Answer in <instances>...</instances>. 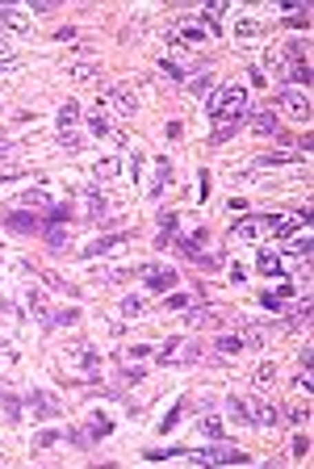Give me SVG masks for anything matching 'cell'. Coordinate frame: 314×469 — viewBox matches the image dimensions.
<instances>
[{
  "mask_svg": "<svg viewBox=\"0 0 314 469\" xmlns=\"http://www.w3.org/2000/svg\"><path fill=\"white\" fill-rule=\"evenodd\" d=\"M38 448H50V444H59V432H38V440H34Z\"/></svg>",
  "mask_w": 314,
  "mask_h": 469,
  "instance_id": "obj_44",
  "label": "cell"
},
{
  "mask_svg": "<svg viewBox=\"0 0 314 469\" xmlns=\"http://www.w3.org/2000/svg\"><path fill=\"white\" fill-rule=\"evenodd\" d=\"M176 419H180V406H172V410H168V415H164V424H160V432H164V436H168V432H172V428H176Z\"/></svg>",
  "mask_w": 314,
  "mask_h": 469,
  "instance_id": "obj_42",
  "label": "cell"
},
{
  "mask_svg": "<svg viewBox=\"0 0 314 469\" xmlns=\"http://www.w3.org/2000/svg\"><path fill=\"white\" fill-rule=\"evenodd\" d=\"M193 331L197 327H205V331H214V327H222V315H218V310H189V319H185Z\"/></svg>",
  "mask_w": 314,
  "mask_h": 469,
  "instance_id": "obj_20",
  "label": "cell"
},
{
  "mask_svg": "<svg viewBox=\"0 0 314 469\" xmlns=\"http://www.w3.org/2000/svg\"><path fill=\"white\" fill-rule=\"evenodd\" d=\"M105 96H109V101H114V110H118V114H126V118H130V114L138 110V101H134V92H130V88H122V84H114V88H105Z\"/></svg>",
  "mask_w": 314,
  "mask_h": 469,
  "instance_id": "obj_17",
  "label": "cell"
},
{
  "mask_svg": "<svg viewBox=\"0 0 314 469\" xmlns=\"http://www.w3.org/2000/svg\"><path fill=\"white\" fill-rule=\"evenodd\" d=\"M281 72H285L293 84H302V88L310 84V67H306V55H297V42L285 46V67H281Z\"/></svg>",
  "mask_w": 314,
  "mask_h": 469,
  "instance_id": "obj_11",
  "label": "cell"
},
{
  "mask_svg": "<svg viewBox=\"0 0 314 469\" xmlns=\"http://www.w3.org/2000/svg\"><path fill=\"white\" fill-rule=\"evenodd\" d=\"M239 348H243L239 335H218V352H239Z\"/></svg>",
  "mask_w": 314,
  "mask_h": 469,
  "instance_id": "obj_38",
  "label": "cell"
},
{
  "mask_svg": "<svg viewBox=\"0 0 314 469\" xmlns=\"http://www.w3.org/2000/svg\"><path fill=\"white\" fill-rule=\"evenodd\" d=\"M92 176H96V180H109V176H118V160H114V155H105V160H96Z\"/></svg>",
  "mask_w": 314,
  "mask_h": 469,
  "instance_id": "obj_31",
  "label": "cell"
},
{
  "mask_svg": "<svg viewBox=\"0 0 314 469\" xmlns=\"http://www.w3.org/2000/svg\"><path fill=\"white\" fill-rule=\"evenodd\" d=\"M5 151H9V138H5V134H0V155H5Z\"/></svg>",
  "mask_w": 314,
  "mask_h": 469,
  "instance_id": "obj_47",
  "label": "cell"
},
{
  "mask_svg": "<svg viewBox=\"0 0 314 469\" xmlns=\"http://www.w3.org/2000/svg\"><path fill=\"white\" fill-rule=\"evenodd\" d=\"M80 323V310H59V315H50L42 327H76Z\"/></svg>",
  "mask_w": 314,
  "mask_h": 469,
  "instance_id": "obj_29",
  "label": "cell"
},
{
  "mask_svg": "<svg viewBox=\"0 0 314 469\" xmlns=\"http://www.w3.org/2000/svg\"><path fill=\"white\" fill-rule=\"evenodd\" d=\"M239 402H243L247 424H255V428H273V424H277V406H273V402H264L260 394H247V398H239Z\"/></svg>",
  "mask_w": 314,
  "mask_h": 469,
  "instance_id": "obj_7",
  "label": "cell"
},
{
  "mask_svg": "<svg viewBox=\"0 0 314 469\" xmlns=\"http://www.w3.org/2000/svg\"><path fill=\"white\" fill-rule=\"evenodd\" d=\"M189 302H193L189 293H172V298H168V310H189Z\"/></svg>",
  "mask_w": 314,
  "mask_h": 469,
  "instance_id": "obj_43",
  "label": "cell"
},
{
  "mask_svg": "<svg viewBox=\"0 0 314 469\" xmlns=\"http://www.w3.org/2000/svg\"><path fill=\"white\" fill-rule=\"evenodd\" d=\"M17 319V310L13 306H5V302H0V323H13Z\"/></svg>",
  "mask_w": 314,
  "mask_h": 469,
  "instance_id": "obj_46",
  "label": "cell"
},
{
  "mask_svg": "<svg viewBox=\"0 0 314 469\" xmlns=\"http://www.w3.org/2000/svg\"><path fill=\"white\" fill-rule=\"evenodd\" d=\"M189 461L197 465H247L251 457L243 448H231V444H214V448H197V452H185Z\"/></svg>",
  "mask_w": 314,
  "mask_h": 469,
  "instance_id": "obj_5",
  "label": "cell"
},
{
  "mask_svg": "<svg viewBox=\"0 0 314 469\" xmlns=\"http://www.w3.org/2000/svg\"><path fill=\"white\" fill-rule=\"evenodd\" d=\"M285 298H293V289H289V285H285L281 293H269V289H264V293H260V306H264V310H281V306H285Z\"/></svg>",
  "mask_w": 314,
  "mask_h": 469,
  "instance_id": "obj_28",
  "label": "cell"
},
{
  "mask_svg": "<svg viewBox=\"0 0 314 469\" xmlns=\"http://www.w3.org/2000/svg\"><path fill=\"white\" fill-rule=\"evenodd\" d=\"M160 72H164L168 80H189V76H185V67H180V63H172V59H164V63H160Z\"/></svg>",
  "mask_w": 314,
  "mask_h": 469,
  "instance_id": "obj_35",
  "label": "cell"
},
{
  "mask_svg": "<svg viewBox=\"0 0 314 469\" xmlns=\"http://www.w3.org/2000/svg\"><path fill=\"white\" fill-rule=\"evenodd\" d=\"M247 126H251V134H277V114L255 110V114H247Z\"/></svg>",
  "mask_w": 314,
  "mask_h": 469,
  "instance_id": "obj_18",
  "label": "cell"
},
{
  "mask_svg": "<svg viewBox=\"0 0 314 469\" xmlns=\"http://www.w3.org/2000/svg\"><path fill=\"white\" fill-rule=\"evenodd\" d=\"M0 25L5 30H17V34H30V13H21V9H0Z\"/></svg>",
  "mask_w": 314,
  "mask_h": 469,
  "instance_id": "obj_21",
  "label": "cell"
},
{
  "mask_svg": "<svg viewBox=\"0 0 314 469\" xmlns=\"http://www.w3.org/2000/svg\"><path fill=\"white\" fill-rule=\"evenodd\" d=\"M88 134H114V126H109V114H105V110H96V114L88 118Z\"/></svg>",
  "mask_w": 314,
  "mask_h": 469,
  "instance_id": "obj_30",
  "label": "cell"
},
{
  "mask_svg": "<svg viewBox=\"0 0 314 469\" xmlns=\"http://www.w3.org/2000/svg\"><path fill=\"white\" fill-rule=\"evenodd\" d=\"M0 402H5V415H9V419H17V415H21V406H17L13 394H0Z\"/></svg>",
  "mask_w": 314,
  "mask_h": 469,
  "instance_id": "obj_41",
  "label": "cell"
},
{
  "mask_svg": "<svg viewBox=\"0 0 314 469\" xmlns=\"http://www.w3.org/2000/svg\"><path fill=\"white\" fill-rule=\"evenodd\" d=\"M193 360H201V344L189 340V335L168 340V344L160 348V364H193Z\"/></svg>",
  "mask_w": 314,
  "mask_h": 469,
  "instance_id": "obj_6",
  "label": "cell"
},
{
  "mask_svg": "<svg viewBox=\"0 0 314 469\" xmlns=\"http://www.w3.org/2000/svg\"><path fill=\"white\" fill-rule=\"evenodd\" d=\"M197 428L205 432V436H214V440H222V419L214 415V406H201V419H197Z\"/></svg>",
  "mask_w": 314,
  "mask_h": 469,
  "instance_id": "obj_22",
  "label": "cell"
},
{
  "mask_svg": "<svg viewBox=\"0 0 314 469\" xmlns=\"http://www.w3.org/2000/svg\"><path fill=\"white\" fill-rule=\"evenodd\" d=\"M143 356H151V348H147V344H134V348H122V360H143Z\"/></svg>",
  "mask_w": 314,
  "mask_h": 469,
  "instance_id": "obj_39",
  "label": "cell"
},
{
  "mask_svg": "<svg viewBox=\"0 0 314 469\" xmlns=\"http://www.w3.org/2000/svg\"><path fill=\"white\" fill-rule=\"evenodd\" d=\"M59 143H63V147H67V151H76V147H80V143H84V138H80V134H76V130H67V134H59Z\"/></svg>",
  "mask_w": 314,
  "mask_h": 469,
  "instance_id": "obj_45",
  "label": "cell"
},
{
  "mask_svg": "<svg viewBox=\"0 0 314 469\" xmlns=\"http://www.w3.org/2000/svg\"><path fill=\"white\" fill-rule=\"evenodd\" d=\"M80 214L88 218V222H96V218H105V214H109V197H105V193H96V189H84L80 193Z\"/></svg>",
  "mask_w": 314,
  "mask_h": 469,
  "instance_id": "obj_13",
  "label": "cell"
},
{
  "mask_svg": "<svg viewBox=\"0 0 314 469\" xmlns=\"http://www.w3.org/2000/svg\"><path fill=\"white\" fill-rule=\"evenodd\" d=\"M273 227H277V214H251V218H239L231 235H235V239H247V243H255L260 235H269Z\"/></svg>",
  "mask_w": 314,
  "mask_h": 469,
  "instance_id": "obj_8",
  "label": "cell"
},
{
  "mask_svg": "<svg viewBox=\"0 0 314 469\" xmlns=\"http://www.w3.org/2000/svg\"><path fill=\"white\" fill-rule=\"evenodd\" d=\"M59 377L67 386H88L101 377V356L88 348V344H67L59 352Z\"/></svg>",
  "mask_w": 314,
  "mask_h": 469,
  "instance_id": "obj_2",
  "label": "cell"
},
{
  "mask_svg": "<svg viewBox=\"0 0 314 469\" xmlns=\"http://www.w3.org/2000/svg\"><path fill=\"white\" fill-rule=\"evenodd\" d=\"M138 277L151 285V289H172L176 285V269H155V264H143Z\"/></svg>",
  "mask_w": 314,
  "mask_h": 469,
  "instance_id": "obj_16",
  "label": "cell"
},
{
  "mask_svg": "<svg viewBox=\"0 0 314 469\" xmlns=\"http://www.w3.org/2000/svg\"><path fill=\"white\" fill-rule=\"evenodd\" d=\"M122 315H134V319H138V315H143V298H134V293L122 298Z\"/></svg>",
  "mask_w": 314,
  "mask_h": 469,
  "instance_id": "obj_36",
  "label": "cell"
},
{
  "mask_svg": "<svg viewBox=\"0 0 314 469\" xmlns=\"http://www.w3.org/2000/svg\"><path fill=\"white\" fill-rule=\"evenodd\" d=\"M80 126V105H76V101H67V105L59 110V130L67 134V130H76Z\"/></svg>",
  "mask_w": 314,
  "mask_h": 469,
  "instance_id": "obj_24",
  "label": "cell"
},
{
  "mask_svg": "<svg viewBox=\"0 0 314 469\" xmlns=\"http://www.w3.org/2000/svg\"><path fill=\"white\" fill-rule=\"evenodd\" d=\"M189 92H193V96H209V92H214V76H209V72L193 76V80H189Z\"/></svg>",
  "mask_w": 314,
  "mask_h": 469,
  "instance_id": "obj_27",
  "label": "cell"
},
{
  "mask_svg": "<svg viewBox=\"0 0 314 469\" xmlns=\"http://www.w3.org/2000/svg\"><path fill=\"white\" fill-rule=\"evenodd\" d=\"M289 251L302 256V260H310V235H306V231H302V235H289Z\"/></svg>",
  "mask_w": 314,
  "mask_h": 469,
  "instance_id": "obj_32",
  "label": "cell"
},
{
  "mask_svg": "<svg viewBox=\"0 0 314 469\" xmlns=\"http://www.w3.org/2000/svg\"><path fill=\"white\" fill-rule=\"evenodd\" d=\"M289 160H293L289 151H277V155H269V160H260L255 168H277V164H289Z\"/></svg>",
  "mask_w": 314,
  "mask_h": 469,
  "instance_id": "obj_37",
  "label": "cell"
},
{
  "mask_svg": "<svg viewBox=\"0 0 314 469\" xmlns=\"http://www.w3.org/2000/svg\"><path fill=\"white\" fill-rule=\"evenodd\" d=\"M13 205H17V210H30V214H46L50 205H55V197H50V189H46V185H38V189L21 193V197H17Z\"/></svg>",
  "mask_w": 314,
  "mask_h": 469,
  "instance_id": "obj_10",
  "label": "cell"
},
{
  "mask_svg": "<svg viewBox=\"0 0 314 469\" xmlns=\"http://www.w3.org/2000/svg\"><path fill=\"white\" fill-rule=\"evenodd\" d=\"M180 247H185V256L197 260L201 269L218 264V247H214V239H209V231H189V239H180Z\"/></svg>",
  "mask_w": 314,
  "mask_h": 469,
  "instance_id": "obj_3",
  "label": "cell"
},
{
  "mask_svg": "<svg viewBox=\"0 0 314 469\" xmlns=\"http://www.w3.org/2000/svg\"><path fill=\"white\" fill-rule=\"evenodd\" d=\"M205 114H209V122H214V143H227L243 122H247V88H239V84H218L214 92H209V101H205Z\"/></svg>",
  "mask_w": 314,
  "mask_h": 469,
  "instance_id": "obj_1",
  "label": "cell"
},
{
  "mask_svg": "<svg viewBox=\"0 0 314 469\" xmlns=\"http://www.w3.org/2000/svg\"><path fill=\"white\" fill-rule=\"evenodd\" d=\"M172 180V164L168 160H155V185H151V197H160V189Z\"/></svg>",
  "mask_w": 314,
  "mask_h": 469,
  "instance_id": "obj_26",
  "label": "cell"
},
{
  "mask_svg": "<svg viewBox=\"0 0 314 469\" xmlns=\"http://www.w3.org/2000/svg\"><path fill=\"white\" fill-rule=\"evenodd\" d=\"M0 256H5V251H0Z\"/></svg>",
  "mask_w": 314,
  "mask_h": 469,
  "instance_id": "obj_48",
  "label": "cell"
},
{
  "mask_svg": "<svg viewBox=\"0 0 314 469\" xmlns=\"http://www.w3.org/2000/svg\"><path fill=\"white\" fill-rule=\"evenodd\" d=\"M277 101H281V110H285V114H293V118H306V114H310L306 88H285V92H281Z\"/></svg>",
  "mask_w": 314,
  "mask_h": 469,
  "instance_id": "obj_15",
  "label": "cell"
},
{
  "mask_svg": "<svg viewBox=\"0 0 314 469\" xmlns=\"http://www.w3.org/2000/svg\"><path fill=\"white\" fill-rule=\"evenodd\" d=\"M205 38H209V30L201 17H176L168 25V42H176V46H201Z\"/></svg>",
  "mask_w": 314,
  "mask_h": 469,
  "instance_id": "obj_4",
  "label": "cell"
},
{
  "mask_svg": "<svg viewBox=\"0 0 314 469\" xmlns=\"http://www.w3.org/2000/svg\"><path fill=\"white\" fill-rule=\"evenodd\" d=\"M42 235H46V243H50V247H67V231H63V227H46Z\"/></svg>",
  "mask_w": 314,
  "mask_h": 469,
  "instance_id": "obj_33",
  "label": "cell"
},
{
  "mask_svg": "<svg viewBox=\"0 0 314 469\" xmlns=\"http://www.w3.org/2000/svg\"><path fill=\"white\" fill-rule=\"evenodd\" d=\"M273 364H260V369H255V386H273Z\"/></svg>",
  "mask_w": 314,
  "mask_h": 469,
  "instance_id": "obj_40",
  "label": "cell"
},
{
  "mask_svg": "<svg viewBox=\"0 0 314 469\" xmlns=\"http://www.w3.org/2000/svg\"><path fill=\"white\" fill-rule=\"evenodd\" d=\"M5 227H9V231H21V235H42V231H46L42 214H21V210H9V214H5Z\"/></svg>",
  "mask_w": 314,
  "mask_h": 469,
  "instance_id": "obj_12",
  "label": "cell"
},
{
  "mask_svg": "<svg viewBox=\"0 0 314 469\" xmlns=\"http://www.w3.org/2000/svg\"><path fill=\"white\" fill-rule=\"evenodd\" d=\"M235 34H239V38H255V34H260V21L243 17V21H235Z\"/></svg>",
  "mask_w": 314,
  "mask_h": 469,
  "instance_id": "obj_34",
  "label": "cell"
},
{
  "mask_svg": "<svg viewBox=\"0 0 314 469\" xmlns=\"http://www.w3.org/2000/svg\"><path fill=\"white\" fill-rule=\"evenodd\" d=\"M21 302H25L30 315H38L42 323L50 319V302H46V293H42V289H25V293H21Z\"/></svg>",
  "mask_w": 314,
  "mask_h": 469,
  "instance_id": "obj_19",
  "label": "cell"
},
{
  "mask_svg": "<svg viewBox=\"0 0 314 469\" xmlns=\"http://www.w3.org/2000/svg\"><path fill=\"white\" fill-rule=\"evenodd\" d=\"M255 264H260V273H264V277H285V269H281V260H277V251H260L255 256Z\"/></svg>",
  "mask_w": 314,
  "mask_h": 469,
  "instance_id": "obj_23",
  "label": "cell"
},
{
  "mask_svg": "<svg viewBox=\"0 0 314 469\" xmlns=\"http://www.w3.org/2000/svg\"><path fill=\"white\" fill-rule=\"evenodd\" d=\"M67 76H72V80H80V84H96V80H101V72H96L92 63H72V67H67Z\"/></svg>",
  "mask_w": 314,
  "mask_h": 469,
  "instance_id": "obj_25",
  "label": "cell"
},
{
  "mask_svg": "<svg viewBox=\"0 0 314 469\" xmlns=\"http://www.w3.org/2000/svg\"><path fill=\"white\" fill-rule=\"evenodd\" d=\"M126 247H130V235L118 231V235H101V239H92V243L84 247V256H118V251H126Z\"/></svg>",
  "mask_w": 314,
  "mask_h": 469,
  "instance_id": "obj_9",
  "label": "cell"
},
{
  "mask_svg": "<svg viewBox=\"0 0 314 469\" xmlns=\"http://www.w3.org/2000/svg\"><path fill=\"white\" fill-rule=\"evenodd\" d=\"M30 410H34V419H55V415H63V406L55 402V394H46V390H34L30 394Z\"/></svg>",
  "mask_w": 314,
  "mask_h": 469,
  "instance_id": "obj_14",
  "label": "cell"
}]
</instances>
